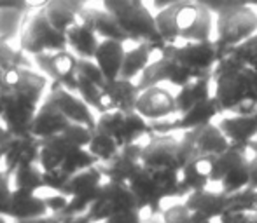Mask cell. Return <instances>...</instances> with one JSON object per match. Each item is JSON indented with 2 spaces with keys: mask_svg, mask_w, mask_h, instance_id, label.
<instances>
[{
  "mask_svg": "<svg viewBox=\"0 0 257 223\" xmlns=\"http://www.w3.org/2000/svg\"><path fill=\"white\" fill-rule=\"evenodd\" d=\"M159 54L168 56L193 80L203 77H212L213 68H215L217 61L220 58L219 48H217L213 38L201 42H186V44L179 46L166 44Z\"/></svg>",
  "mask_w": 257,
  "mask_h": 223,
  "instance_id": "obj_6",
  "label": "cell"
},
{
  "mask_svg": "<svg viewBox=\"0 0 257 223\" xmlns=\"http://www.w3.org/2000/svg\"><path fill=\"white\" fill-rule=\"evenodd\" d=\"M128 186L132 188L133 196L137 199V204H139V210L142 213L144 211H149L151 214L161 213L163 197L159 194L156 183L153 182V178L149 176V172L146 171V168H142V171L130 182Z\"/></svg>",
  "mask_w": 257,
  "mask_h": 223,
  "instance_id": "obj_29",
  "label": "cell"
},
{
  "mask_svg": "<svg viewBox=\"0 0 257 223\" xmlns=\"http://www.w3.org/2000/svg\"><path fill=\"white\" fill-rule=\"evenodd\" d=\"M213 96V82L212 77H203L196 78V80L189 82L187 86L180 88L175 92L177 100V112L179 115L187 114L189 110H193L194 106L201 105L206 100H210Z\"/></svg>",
  "mask_w": 257,
  "mask_h": 223,
  "instance_id": "obj_30",
  "label": "cell"
},
{
  "mask_svg": "<svg viewBox=\"0 0 257 223\" xmlns=\"http://www.w3.org/2000/svg\"><path fill=\"white\" fill-rule=\"evenodd\" d=\"M48 100H51L54 105L58 106L67 118L72 122V124H81L89 128L91 131H95L96 128V117L95 114L96 112L77 94V92H72L68 89L61 88L60 84L56 82H51L49 86V91H48Z\"/></svg>",
  "mask_w": 257,
  "mask_h": 223,
  "instance_id": "obj_16",
  "label": "cell"
},
{
  "mask_svg": "<svg viewBox=\"0 0 257 223\" xmlns=\"http://www.w3.org/2000/svg\"><path fill=\"white\" fill-rule=\"evenodd\" d=\"M51 214L46 197L41 194H30V192H21V190L13 188V199H11V206L7 211V216L13 222L20 220H34V218H42Z\"/></svg>",
  "mask_w": 257,
  "mask_h": 223,
  "instance_id": "obj_26",
  "label": "cell"
},
{
  "mask_svg": "<svg viewBox=\"0 0 257 223\" xmlns=\"http://www.w3.org/2000/svg\"><path fill=\"white\" fill-rule=\"evenodd\" d=\"M70 126H72V122L67 118V115L58 108L51 100L46 98L30 126V134H34L35 138L44 142V140H48V138L61 134V132L67 131Z\"/></svg>",
  "mask_w": 257,
  "mask_h": 223,
  "instance_id": "obj_22",
  "label": "cell"
},
{
  "mask_svg": "<svg viewBox=\"0 0 257 223\" xmlns=\"http://www.w3.org/2000/svg\"><path fill=\"white\" fill-rule=\"evenodd\" d=\"M252 150H254V152H257V142L254 143V146H252Z\"/></svg>",
  "mask_w": 257,
  "mask_h": 223,
  "instance_id": "obj_54",
  "label": "cell"
},
{
  "mask_svg": "<svg viewBox=\"0 0 257 223\" xmlns=\"http://www.w3.org/2000/svg\"><path fill=\"white\" fill-rule=\"evenodd\" d=\"M247 2V6H250V7H257V0H245Z\"/></svg>",
  "mask_w": 257,
  "mask_h": 223,
  "instance_id": "obj_52",
  "label": "cell"
},
{
  "mask_svg": "<svg viewBox=\"0 0 257 223\" xmlns=\"http://www.w3.org/2000/svg\"><path fill=\"white\" fill-rule=\"evenodd\" d=\"M67 40L68 49L77 58H84V60H93L100 42H102L98 35H96V32L81 20L67 34Z\"/></svg>",
  "mask_w": 257,
  "mask_h": 223,
  "instance_id": "obj_32",
  "label": "cell"
},
{
  "mask_svg": "<svg viewBox=\"0 0 257 223\" xmlns=\"http://www.w3.org/2000/svg\"><path fill=\"white\" fill-rule=\"evenodd\" d=\"M61 223H93L88 214H72V216H61Z\"/></svg>",
  "mask_w": 257,
  "mask_h": 223,
  "instance_id": "obj_47",
  "label": "cell"
},
{
  "mask_svg": "<svg viewBox=\"0 0 257 223\" xmlns=\"http://www.w3.org/2000/svg\"><path fill=\"white\" fill-rule=\"evenodd\" d=\"M103 223H142V211L140 210L124 211V213H119L115 216L108 218Z\"/></svg>",
  "mask_w": 257,
  "mask_h": 223,
  "instance_id": "obj_43",
  "label": "cell"
},
{
  "mask_svg": "<svg viewBox=\"0 0 257 223\" xmlns=\"http://www.w3.org/2000/svg\"><path fill=\"white\" fill-rule=\"evenodd\" d=\"M77 94L98 115L103 112L102 110V88L79 74H77Z\"/></svg>",
  "mask_w": 257,
  "mask_h": 223,
  "instance_id": "obj_38",
  "label": "cell"
},
{
  "mask_svg": "<svg viewBox=\"0 0 257 223\" xmlns=\"http://www.w3.org/2000/svg\"><path fill=\"white\" fill-rule=\"evenodd\" d=\"M13 188L21 190V192L41 194V190H46L44 186V171L39 164H27L14 171Z\"/></svg>",
  "mask_w": 257,
  "mask_h": 223,
  "instance_id": "obj_33",
  "label": "cell"
},
{
  "mask_svg": "<svg viewBox=\"0 0 257 223\" xmlns=\"http://www.w3.org/2000/svg\"><path fill=\"white\" fill-rule=\"evenodd\" d=\"M11 218L9 216H6V214H0V223H9Z\"/></svg>",
  "mask_w": 257,
  "mask_h": 223,
  "instance_id": "obj_51",
  "label": "cell"
},
{
  "mask_svg": "<svg viewBox=\"0 0 257 223\" xmlns=\"http://www.w3.org/2000/svg\"><path fill=\"white\" fill-rule=\"evenodd\" d=\"M68 182H70V176L61 172L60 169H56V171H44V186L49 192H58L65 196Z\"/></svg>",
  "mask_w": 257,
  "mask_h": 223,
  "instance_id": "obj_41",
  "label": "cell"
},
{
  "mask_svg": "<svg viewBox=\"0 0 257 223\" xmlns=\"http://www.w3.org/2000/svg\"><path fill=\"white\" fill-rule=\"evenodd\" d=\"M28 10L25 7H4L0 9V40L9 42L20 37Z\"/></svg>",
  "mask_w": 257,
  "mask_h": 223,
  "instance_id": "obj_34",
  "label": "cell"
},
{
  "mask_svg": "<svg viewBox=\"0 0 257 223\" xmlns=\"http://www.w3.org/2000/svg\"><path fill=\"white\" fill-rule=\"evenodd\" d=\"M212 82L222 115L257 114V72L240 64L226 52L213 68Z\"/></svg>",
  "mask_w": 257,
  "mask_h": 223,
  "instance_id": "obj_2",
  "label": "cell"
},
{
  "mask_svg": "<svg viewBox=\"0 0 257 223\" xmlns=\"http://www.w3.org/2000/svg\"><path fill=\"white\" fill-rule=\"evenodd\" d=\"M63 49H68L67 35L53 26L44 9L34 10L30 16L27 14L20 34V51L34 58L51 54Z\"/></svg>",
  "mask_w": 257,
  "mask_h": 223,
  "instance_id": "obj_5",
  "label": "cell"
},
{
  "mask_svg": "<svg viewBox=\"0 0 257 223\" xmlns=\"http://www.w3.org/2000/svg\"><path fill=\"white\" fill-rule=\"evenodd\" d=\"M11 199H13V178L4 169H0V214L7 216Z\"/></svg>",
  "mask_w": 257,
  "mask_h": 223,
  "instance_id": "obj_42",
  "label": "cell"
},
{
  "mask_svg": "<svg viewBox=\"0 0 257 223\" xmlns=\"http://www.w3.org/2000/svg\"><path fill=\"white\" fill-rule=\"evenodd\" d=\"M105 182L107 180H105L102 169H100V164L72 176L67 185V190H65V197H68V204L60 213L61 216L88 213L89 206L98 199Z\"/></svg>",
  "mask_w": 257,
  "mask_h": 223,
  "instance_id": "obj_11",
  "label": "cell"
},
{
  "mask_svg": "<svg viewBox=\"0 0 257 223\" xmlns=\"http://www.w3.org/2000/svg\"><path fill=\"white\" fill-rule=\"evenodd\" d=\"M139 94L140 91L135 80H126V78L107 80V84L102 88V110L135 112Z\"/></svg>",
  "mask_w": 257,
  "mask_h": 223,
  "instance_id": "obj_20",
  "label": "cell"
},
{
  "mask_svg": "<svg viewBox=\"0 0 257 223\" xmlns=\"http://www.w3.org/2000/svg\"><path fill=\"white\" fill-rule=\"evenodd\" d=\"M42 140L35 138L34 134L13 136V142L4 157L2 169L9 176L14 174L18 168L27 166V164H39V156H41Z\"/></svg>",
  "mask_w": 257,
  "mask_h": 223,
  "instance_id": "obj_21",
  "label": "cell"
},
{
  "mask_svg": "<svg viewBox=\"0 0 257 223\" xmlns=\"http://www.w3.org/2000/svg\"><path fill=\"white\" fill-rule=\"evenodd\" d=\"M156 51L151 48V44L147 42H139V44H133L132 48H126V56L124 63H122L121 77L126 80H139V77L144 74L147 66L156 60Z\"/></svg>",
  "mask_w": 257,
  "mask_h": 223,
  "instance_id": "obj_31",
  "label": "cell"
},
{
  "mask_svg": "<svg viewBox=\"0 0 257 223\" xmlns=\"http://www.w3.org/2000/svg\"><path fill=\"white\" fill-rule=\"evenodd\" d=\"M220 131L231 143L241 150H248L257 142V114L252 115H224L217 122Z\"/></svg>",
  "mask_w": 257,
  "mask_h": 223,
  "instance_id": "obj_19",
  "label": "cell"
},
{
  "mask_svg": "<svg viewBox=\"0 0 257 223\" xmlns=\"http://www.w3.org/2000/svg\"><path fill=\"white\" fill-rule=\"evenodd\" d=\"M142 164L146 169H180L184 168L180 142L168 134L153 136L142 146Z\"/></svg>",
  "mask_w": 257,
  "mask_h": 223,
  "instance_id": "obj_14",
  "label": "cell"
},
{
  "mask_svg": "<svg viewBox=\"0 0 257 223\" xmlns=\"http://www.w3.org/2000/svg\"><path fill=\"white\" fill-rule=\"evenodd\" d=\"M14 223H61V214H48V216H42V218H34V220H20V222H14Z\"/></svg>",
  "mask_w": 257,
  "mask_h": 223,
  "instance_id": "obj_46",
  "label": "cell"
},
{
  "mask_svg": "<svg viewBox=\"0 0 257 223\" xmlns=\"http://www.w3.org/2000/svg\"><path fill=\"white\" fill-rule=\"evenodd\" d=\"M156 24L170 46L212 40L215 34V16L196 0H184L158 10Z\"/></svg>",
  "mask_w": 257,
  "mask_h": 223,
  "instance_id": "obj_3",
  "label": "cell"
},
{
  "mask_svg": "<svg viewBox=\"0 0 257 223\" xmlns=\"http://www.w3.org/2000/svg\"><path fill=\"white\" fill-rule=\"evenodd\" d=\"M34 61L39 70L51 82H56L72 92H77L79 58L70 49H63V51L51 52V54L34 56Z\"/></svg>",
  "mask_w": 257,
  "mask_h": 223,
  "instance_id": "obj_15",
  "label": "cell"
},
{
  "mask_svg": "<svg viewBox=\"0 0 257 223\" xmlns=\"http://www.w3.org/2000/svg\"><path fill=\"white\" fill-rule=\"evenodd\" d=\"M149 2L156 10H163V9H166V7L173 6V4L184 2V0H149Z\"/></svg>",
  "mask_w": 257,
  "mask_h": 223,
  "instance_id": "obj_49",
  "label": "cell"
},
{
  "mask_svg": "<svg viewBox=\"0 0 257 223\" xmlns=\"http://www.w3.org/2000/svg\"><path fill=\"white\" fill-rule=\"evenodd\" d=\"M98 164L100 162L96 160V157L91 156L88 148H79V150H75L63 164H61L60 171L72 178V176H75L77 172L86 171V169H89L93 166H98Z\"/></svg>",
  "mask_w": 257,
  "mask_h": 223,
  "instance_id": "obj_36",
  "label": "cell"
},
{
  "mask_svg": "<svg viewBox=\"0 0 257 223\" xmlns=\"http://www.w3.org/2000/svg\"><path fill=\"white\" fill-rule=\"evenodd\" d=\"M215 157H196L184 164L180 171V192L182 197H187L189 194L198 190L208 188L212 183V169Z\"/></svg>",
  "mask_w": 257,
  "mask_h": 223,
  "instance_id": "obj_24",
  "label": "cell"
},
{
  "mask_svg": "<svg viewBox=\"0 0 257 223\" xmlns=\"http://www.w3.org/2000/svg\"><path fill=\"white\" fill-rule=\"evenodd\" d=\"M102 7L115 18L133 44L147 42L156 54L163 51L166 42L159 35L156 14L151 12L146 0H102Z\"/></svg>",
  "mask_w": 257,
  "mask_h": 223,
  "instance_id": "obj_4",
  "label": "cell"
},
{
  "mask_svg": "<svg viewBox=\"0 0 257 223\" xmlns=\"http://www.w3.org/2000/svg\"><path fill=\"white\" fill-rule=\"evenodd\" d=\"M11 142H13V134H11V132L6 129V126L0 122V169H2L4 157H6L7 150H9Z\"/></svg>",
  "mask_w": 257,
  "mask_h": 223,
  "instance_id": "obj_44",
  "label": "cell"
},
{
  "mask_svg": "<svg viewBox=\"0 0 257 223\" xmlns=\"http://www.w3.org/2000/svg\"><path fill=\"white\" fill-rule=\"evenodd\" d=\"M81 21H84L96 32L100 40H117L124 42V44H132L130 37L119 26L115 18L103 7H100V9L98 7H86L81 14Z\"/></svg>",
  "mask_w": 257,
  "mask_h": 223,
  "instance_id": "obj_25",
  "label": "cell"
},
{
  "mask_svg": "<svg viewBox=\"0 0 257 223\" xmlns=\"http://www.w3.org/2000/svg\"><path fill=\"white\" fill-rule=\"evenodd\" d=\"M179 142L186 162L196 157H217L231 148V143L213 122L186 131Z\"/></svg>",
  "mask_w": 257,
  "mask_h": 223,
  "instance_id": "obj_12",
  "label": "cell"
},
{
  "mask_svg": "<svg viewBox=\"0 0 257 223\" xmlns=\"http://www.w3.org/2000/svg\"><path fill=\"white\" fill-rule=\"evenodd\" d=\"M257 34L255 7L245 6L215 18V40L220 56Z\"/></svg>",
  "mask_w": 257,
  "mask_h": 223,
  "instance_id": "obj_8",
  "label": "cell"
},
{
  "mask_svg": "<svg viewBox=\"0 0 257 223\" xmlns=\"http://www.w3.org/2000/svg\"><path fill=\"white\" fill-rule=\"evenodd\" d=\"M2 115H4V102H2V98H0V118H2Z\"/></svg>",
  "mask_w": 257,
  "mask_h": 223,
  "instance_id": "obj_53",
  "label": "cell"
},
{
  "mask_svg": "<svg viewBox=\"0 0 257 223\" xmlns=\"http://www.w3.org/2000/svg\"><path fill=\"white\" fill-rule=\"evenodd\" d=\"M51 0H23L25 7H27L28 12H34V10H42L48 7V4Z\"/></svg>",
  "mask_w": 257,
  "mask_h": 223,
  "instance_id": "obj_45",
  "label": "cell"
},
{
  "mask_svg": "<svg viewBox=\"0 0 257 223\" xmlns=\"http://www.w3.org/2000/svg\"><path fill=\"white\" fill-rule=\"evenodd\" d=\"M252 188H257V152H254V157H250V185Z\"/></svg>",
  "mask_w": 257,
  "mask_h": 223,
  "instance_id": "obj_48",
  "label": "cell"
},
{
  "mask_svg": "<svg viewBox=\"0 0 257 223\" xmlns=\"http://www.w3.org/2000/svg\"><path fill=\"white\" fill-rule=\"evenodd\" d=\"M126 56V44L117 40H102L96 49L95 63L100 66L107 80H115L121 77L122 63Z\"/></svg>",
  "mask_w": 257,
  "mask_h": 223,
  "instance_id": "obj_28",
  "label": "cell"
},
{
  "mask_svg": "<svg viewBox=\"0 0 257 223\" xmlns=\"http://www.w3.org/2000/svg\"><path fill=\"white\" fill-rule=\"evenodd\" d=\"M201 6L206 7L213 16H220V14H226L229 10L240 9V7H245L247 2L245 0H196Z\"/></svg>",
  "mask_w": 257,
  "mask_h": 223,
  "instance_id": "obj_40",
  "label": "cell"
},
{
  "mask_svg": "<svg viewBox=\"0 0 257 223\" xmlns=\"http://www.w3.org/2000/svg\"><path fill=\"white\" fill-rule=\"evenodd\" d=\"M212 183H217L224 194L231 196L250 185V159L247 150L231 146L213 159Z\"/></svg>",
  "mask_w": 257,
  "mask_h": 223,
  "instance_id": "obj_10",
  "label": "cell"
},
{
  "mask_svg": "<svg viewBox=\"0 0 257 223\" xmlns=\"http://www.w3.org/2000/svg\"><path fill=\"white\" fill-rule=\"evenodd\" d=\"M4 82H6V70L0 68V91H2V88H4Z\"/></svg>",
  "mask_w": 257,
  "mask_h": 223,
  "instance_id": "obj_50",
  "label": "cell"
},
{
  "mask_svg": "<svg viewBox=\"0 0 257 223\" xmlns=\"http://www.w3.org/2000/svg\"><path fill=\"white\" fill-rule=\"evenodd\" d=\"M224 54H226V52H224ZM227 54L233 56L240 64L257 72V34L252 35L247 40H243L241 44L234 46L233 49H229Z\"/></svg>",
  "mask_w": 257,
  "mask_h": 223,
  "instance_id": "obj_37",
  "label": "cell"
},
{
  "mask_svg": "<svg viewBox=\"0 0 257 223\" xmlns=\"http://www.w3.org/2000/svg\"><path fill=\"white\" fill-rule=\"evenodd\" d=\"M77 74L82 75V77H86L88 80L95 82V84L100 86V88H103V86L107 84V78H105V75L102 74V70H100L98 64L95 63V60H84V58H79Z\"/></svg>",
  "mask_w": 257,
  "mask_h": 223,
  "instance_id": "obj_39",
  "label": "cell"
},
{
  "mask_svg": "<svg viewBox=\"0 0 257 223\" xmlns=\"http://www.w3.org/2000/svg\"><path fill=\"white\" fill-rule=\"evenodd\" d=\"M86 7H88V0H51L44 12L53 26L67 35L79 23Z\"/></svg>",
  "mask_w": 257,
  "mask_h": 223,
  "instance_id": "obj_27",
  "label": "cell"
},
{
  "mask_svg": "<svg viewBox=\"0 0 257 223\" xmlns=\"http://www.w3.org/2000/svg\"><path fill=\"white\" fill-rule=\"evenodd\" d=\"M132 210H139L132 188L128 185H121V183L105 182L98 199L89 206L86 214L93 223H103L115 214Z\"/></svg>",
  "mask_w": 257,
  "mask_h": 223,
  "instance_id": "obj_13",
  "label": "cell"
},
{
  "mask_svg": "<svg viewBox=\"0 0 257 223\" xmlns=\"http://www.w3.org/2000/svg\"><path fill=\"white\" fill-rule=\"evenodd\" d=\"M93 131L86 126L72 124L67 131L42 142L39 166L42 171H56L79 148H88Z\"/></svg>",
  "mask_w": 257,
  "mask_h": 223,
  "instance_id": "obj_9",
  "label": "cell"
},
{
  "mask_svg": "<svg viewBox=\"0 0 257 223\" xmlns=\"http://www.w3.org/2000/svg\"><path fill=\"white\" fill-rule=\"evenodd\" d=\"M135 112L149 122L166 120V118H173L179 115L175 94L163 86H154L140 92Z\"/></svg>",
  "mask_w": 257,
  "mask_h": 223,
  "instance_id": "obj_17",
  "label": "cell"
},
{
  "mask_svg": "<svg viewBox=\"0 0 257 223\" xmlns=\"http://www.w3.org/2000/svg\"><path fill=\"white\" fill-rule=\"evenodd\" d=\"M142 146H144V143H135V145L122 146L114 159L105 164H100V169H102L105 180L112 183L130 185V182H132L144 168Z\"/></svg>",
  "mask_w": 257,
  "mask_h": 223,
  "instance_id": "obj_18",
  "label": "cell"
},
{
  "mask_svg": "<svg viewBox=\"0 0 257 223\" xmlns=\"http://www.w3.org/2000/svg\"><path fill=\"white\" fill-rule=\"evenodd\" d=\"M184 204L187 206V210L194 214V216L201 218L206 222L219 220L220 214L226 211L227 208V194H224L222 190H198L186 197Z\"/></svg>",
  "mask_w": 257,
  "mask_h": 223,
  "instance_id": "obj_23",
  "label": "cell"
},
{
  "mask_svg": "<svg viewBox=\"0 0 257 223\" xmlns=\"http://www.w3.org/2000/svg\"><path fill=\"white\" fill-rule=\"evenodd\" d=\"M95 129H100V131L107 132L108 136H112L121 148L128 145H135V143H142V140L147 136H154L151 122L146 120L137 112H103V114L96 115Z\"/></svg>",
  "mask_w": 257,
  "mask_h": 223,
  "instance_id": "obj_7",
  "label": "cell"
},
{
  "mask_svg": "<svg viewBox=\"0 0 257 223\" xmlns=\"http://www.w3.org/2000/svg\"><path fill=\"white\" fill-rule=\"evenodd\" d=\"M88 150L91 156L96 157V160H98L100 164H105L117 156L121 146H119L117 142H115L112 136H108L107 132L100 131V129H95L91 134V142H89V145H88Z\"/></svg>",
  "mask_w": 257,
  "mask_h": 223,
  "instance_id": "obj_35",
  "label": "cell"
},
{
  "mask_svg": "<svg viewBox=\"0 0 257 223\" xmlns=\"http://www.w3.org/2000/svg\"><path fill=\"white\" fill-rule=\"evenodd\" d=\"M49 78L42 72L16 66L6 70V82L0 91L4 102V115L0 118L13 136H23L30 132L41 105L49 91Z\"/></svg>",
  "mask_w": 257,
  "mask_h": 223,
  "instance_id": "obj_1",
  "label": "cell"
}]
</instances>
